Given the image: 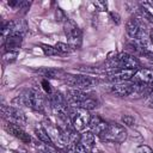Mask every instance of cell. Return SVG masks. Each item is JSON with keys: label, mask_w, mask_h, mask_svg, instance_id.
<instances>
[{"label": "cell", "mask_w": 153, "mask_h": 153, "mask_svg": "<svg viewBox=\"0 0 153 153\" xmlns=\"http://www.w3.org/2000/svg\"><path fill=\"white\" fill-rule=\"evenodd\" d=\"M13 104L18 106H27L36 111H44L47 106V98L36 88H26L13 99Z\"/></svg>", "instance_id": "1"}, {"label": "cell", "mask_w": 153, "mask_h": 153, "mask_svg": "<svg viewBox=\"0 0 153 153\" xmlns=\"http://www.w3.org/2000/svg\"><path fill=\"white\" fill-rule=\"evenodd\" d=\"M106 65L109 68H111V71L112 69H136L137 71L139 67L141 66L137 57L128 53H120L115 57H111L106 62Z\"/></svg>", "instance_id": "2"}, {"label": "cell", "mask_w": 153, "mask_h": 153, "mask_svg": "<svg viewBox=\"0 0 153 153\" xmlns=\"http://www.w3.org/2000/svg\"><path fill=\"white\" fill-rule=\"evenodd\" d=\"M68 115H69V120H71L73 128L76 131H85V129H86V127H88L90 120H91L88 111L85 109L69 106Z\"/></svg>", "instance_id": "3"}, {"label": "cell", "mask_w": 153, "mask_h": 153, "mask_svg": "<svg viewBox=\"0 0 153 153\" xmlns=\"http://www.w3.org/2000/svg\"><path fill=\"white\" fill-rule=\"evenodd\" d=\"M63 30L65 35L68 39V44L72 49H79L82 41V33L79 26L71 19H67L63 23Z\"/></svg>", "instance_id": "4"}, {"label": "cell", "mask_w": 153, "mask_h": 153, "mask_svg": "<svg viewBox=\"0 0 153 153\" xmlns=\"http://www.w3.org/2000/svg\"><path fill=\"white\" fill-rule=\"evenodd\" d=\"M63 80L67 85L72 86V88H78V90L90 88L98 82L96 78L84 75V74H67Z\"/></svg>", "instance_id": "5"}, {"label": "cell", "mask_w": 153, "mask_h": 153, "mask_svg": "<svg viewBox=\"0 0 153 153\" xmlns=\"http://www.w3.org/2000/svg\"><path fill=\"white\" fill-rule=\"evenodd\" d=\"M126 32L128 33V36L134 39V41H139L141 42L146 48V32H145V26L142 25V23L136 19V18H130L128 19V22L126 23ZM148 49V48H147Z\"/></svg>", "instance_id": "6"}, {"label": "cell", "mask_w": 153, "mask_h": 153, "mask_svg": "<svg viewBox=\"0 0 153 153\" xmlns=\"http://www.w3.org/2000/svg\"><path fill=\"white\" fill-rule=\"evenodd\" d=\"M102 139L108 141V142L120 143V142H123L127 139V130L123 126H121L116 122L115 123H109L105 133L102 136Z\"/></svg>", "instance_id": "7"}, {"label": "cell", "mask_w": 153, "mask_h": 153, "mask_svg": "<svg viewBox=\"0 0 153 153\" xmlns=\"http://www.w3.org/2000/svg\"><path fill=\"white\" fill-rule=\"evenodd\" d=\"M2 115L7 122L17 124L19 127H24L27 123L25 112L17 106H2Z\"/></svg>", "instance_id": "8"}, {"label": "cell", "mask_w": 153, "mask_h": 153, "mask_svg": "<svg viewBox=\"0 0 153 153\" xmlns=\"http://www.w3.org/2000/svg\"><path fill=\"white\" fill-rule=\"evenodd\" d=\"M131 79H133L134 84L152 87V85H153V69H149V68L137 69Z\"/></svg>", "instance_id": "9"}, {"label": "cell", "mask_w": 153, "mask_h": 153, "mask_svg": "<svg viewBox=\"0 0 153 153\" xmlns=\"http://www.w3.org/2000/svg\"><path fill=\"white\" fill-rule=\"evenodd\" d=\"M135 73H136V69H112V71H109L106 75L111 81L124 82L127 80H130Z\"/></svg>", "instance_id": "10"}, {"label": "cell", "mask_w": 153, "mask_h": 153, "mask_svg": "<svg viewBox=\"0 0 153 153\" xmlns=\"http://www.w3.org/2000/svg\"><path fill=\"white\" fill-rule=\"evenodd\" d=\"M4 128L8 134L19 139L22 142H24V143H30L31 142V136L22 127L17 126V124H13V123H10V122H6V124H4Z\"/></svg>", "instance_id": "11"}, {"label": "cell", "mask_w": 153, "mask_h": 153, "mask_svg": "<svg viewBox=\"0 0 153 153\" xmlns=\"http://www.w3.org/2000/svg\"><path fill=\"white\" fill-rule=\"evenodd\" d=\"M136 90V84L129 82H115L111 86V92L118 97H127L134 93Z\"/></svg>", "instance_id": "12"}, {"label": "cell", "mask_w": 153, "mask_h": 153, "mask_svg": "<svg viewBox=\"0 0 153 153\" xmlns=\"http://www.w3.org/2000/svg\"><path fill=\"white\" fill-rule=\"evenodd\" d=\"M108 124H109V123H106L100 116H98V115H93V116H91L88 127H90L91 131H92L94 135L102 137L103 134L105 133L106 128H108Z\"/></svg>", "instance_id": "13"}, {"label": "cell", "mask_w": 153, "mask_h": 153, "mask_svg": "<svg viewBox=\"0 0 153 153\" xmlns=\"http://www.w3.org/2000/svg\"><path fill=\"white\" fill-rule=\"evenodd\" d=\"M23 37L18 35H10L4 41V48L5 51H19V48L22 45Z\"/></svg>", "instance_id": "14"}, {"label": "cell", "mask_w": 153, "mask_h": 153, "mask_svg": "<svg viewBox=\"0 0 153 153\" xmlns=\"http://www.w3.org/2000/svg\"><path fill=\"white\" fill-rule=\"evenodd\" d=\"M38 74H41L42 76L44 78H48V79H65V76L67 74H65L63 71L61 69H57V68H41V69H37L36 71Z\"/></svg>", "instance_id": "15"}, {"label": "cell", "mask_w": 153, "mask_h": 153, "mask_svg": "<svg viewBox=\"0 0 153 153\" xmlns=\"http://www.w3.org/2000/svg\"><path fill=\"white\" fill-rule=\"evenodd\" d=\"M11 35H18L24 37L27 30V24L24 19H18V20H11Z\"/></svg>", "instance_id": "16"}, {"label": "cell", "mask_w": 153, "mask_h": 153, "mask_svg": "<svg viewBox=\"0 0 153 153\" xmlns=\"http://www.w3.org/2000/svg\"><path fill=\"white\" fill-rule=\"evenodd\" d=\"M35 134H36V137H37L41 142H43V143H45V145L54 146L53 140L50 139L49 134L47 133V130L44 129L43 126H42V127H36V128H35Z\"/></svg>", "instance_id": "17"}, {"label": "cell", "mask_w": 153, "mask_h": 153, "mask_svg": "<svg viewBox=\"0 0 153 153\" xmlns=\"http://www.w3.org/2000/svg\"><path fill=\"white\" fill-rule=\"evenodd\" d=\"M79 142L82 143L84 146H86L87 148H92L94 146V134L90 130V131H82L80 137H79Z\"/></svg>", "instance_id": "18"}, {"label": "cell", "mask_w": 153, "mask_h": 153, "mask_svg": "<svg viewBox=\"0 0 153 153\" xmlns=\"http://www.w3.org/2000/svg\"><path fill=\"white\" fill-rule=\"evenodd\" d=\"M38 153H62V152L59 151V149H56L54 146L45 145V143L41 142L38 145Z\"/></svg>", "instance_id": "19"}, {"label": "cell", "mask_w": 153, "mask_h": 153, "mask_svg": "<svg viewBox=\"0 0 153 153\" xmlns=\"http://www.w3.org/2000/svg\"><path fill=\"white\" fill-rule=\"evenodd\" d=\"M54 47H55V49H56V51L59 54H67V53H69L72 50V48L69 47V44L63 43V42H57Z\"/></svg>", "instance_id": "20"}, {"label": "cell", "mask_w": 153, "mask_h": 153, "mask_svg": "<svg viewBox=\"0 0 153 153\" xmlns=\"http://www.w3.org/2000/svg\"><path fill=\"white\" fill-rule=\"evenodd\" d=\"M41 49L44 53V55H47V56H54V55H57L59 54L56 51L55 47H51L49 44H41Z\"/></svg>", "instance_id": "21"}, {"label": "cell", "mask_w": 153, "mask_h": 153, "mask_svg": "<svg viewBox=\"0 0 153 153\" xmlns=\"http://www.w3.org/2000/svg\"><path fill=\"white\" fill-rule=\"evenodd\" d=\"M18 53H19V51H5L2 59H4L5 62H13V61L17 59Z\"/></svg>", "instance_id": "22"}, {"label": "cell", "mask_w": 153, "mask_h": 153, "mask_svg": "<svg viewBox=\"0 0 153 153\" xmlns=\"http://www.w3.org/2000/svg\"><path fill=\"white\" fill-rule=\"evenodd\" d=\"M73 148H74V152H75V153H90L88 148H87L86 146H84L82 143H80V142L75 143V145L73 146Z\"/></svg>", "instance_id": "23"}, {"label": "cell", "mask_w": 153, "mask_h": 153, "mask_svg": "<svg viewBox=\"0 0 153 153\" xmlns=\"http://www.w3.org/2000/svg\"><path fill=\"white\" fill-rule=\"evenodd\" d=\"M93 5H94L96 10L99 11V12H104V11L108 10V4L105 1H94Z\"/></svg>", "instance_id": "24"}, {"label": "cell", "mask_w": 153, "mask_h": 153, "mask_svg": "<svg viewBox=\"0 0 153 153\" xmlns=\"http://www.w3.org/2000/svg\"><path fill=\"white\" fill-rule=\"evenodd\" d=\"M122 122L124 124H127V126H133L135 123V118L133 116H130V115H123L122 116Z\"/></svg>", "instance_id": "25"}, {"label": "cell", "mask_w": 153, "mask_h": 153, "mask_svg": "<svg viewBox=\"0 0 153 153\" xmlns=\"http://www.w3.org/2000/svg\"><path fill=\"white\" fill-rule=\"evenodd\" d=\"M55 16H56V20H59V22H63L65 23L67 20V18H66V16H65V13H63V11L61 8H56Z\"/></svg>", "instance_id": "26"}, {"label": "cell", "mask_w": 153, "mask_h": 153, "mask_svg": "<svg viewBox=\"0 0 153 153\" xmlns=\"http://www.w3.org/2000/svg\"><path fill=\"white\" fill-rule=\"evenodd\" d=\"M136 153H153V149L147 145H141L136 148Z\"/></svg>", "instance_id": "27"}, {"label": "cell", "mask_w": 153, "mask_h": 153, "mask_svg": "<svg viewBox=\"0 0 153 153\" xmlns=\"http://www.w3.org/2000/svg\"><path fill=\"white\" fill-rule=\"evenodd\" d=\"M42 86H43V90H44L48 94H51V93H53V92H51L50 84H49V81H48L47 79H43V80H42Z\"/></svg>", "instance_id": "28"}, {"label": "cell", "mask_w": 153, "mask_h": 153, "mask_svg": "<svg viewBox=\"0 0 153 153\" xmlns=\"http://www.w3.org/2000/svg\"><path fill=\"white\" fill-rule=\"evenodd\" d=\"M110 18H111V20H112L115 24H120V23H121V17H120L118 13H116V12H110Z\"/></svg>", "instance_id": "29"}, {"label": "cell", "mask_w": 153, "mask_h": 153, "mask_svg": "<svg viewBox=\"0 0 153 153\" xmlns=\"http://www.w3.org/2000/svg\"><path fill=\"white\" fill-rule=\"evenodd\" d=\"M142 14L146 17V19H148L151 23H153V14L151 12H148L146 8H142Z\"/></svg>", "instance_id": "30"}, {"label": "cell", "mask_w": 153, "mask_h": 153, "mask_svg": "<svg viewBox=\"0 0 153 153\" xmlns=\"http://www.w3.org/2000/svg\"><path fill=\"white\" fill-rule=\"evenodd\" d=\"M143 55H145L147 59H149V60H153V51H151V50H146V51L143 53Z\"/></svg>", "instance_id": "31"}, {"label": "cell", "mask_w": 153, "mask_h": 153, "mask_svg": "<svg viewBox=\"0 0 153 153\" xmlns=\"http://www.w3.org/2000/svg\"><path fill=\"white\" fill-rule=\"evenodd\" d=\"M148 104H149L151 106H153V90L148 93Z\"/></svg>", "instance_id": "32"}, {"label": "cell", "mask_w": 153, "mask_h": 153, "mask_svg": "<svg viewBox=\"0 0 153 153\" xmlns=\"http://www.w3.org/2000/svg\"><path fill=\"white\" fill-rule=\"evenodd\" d=\"M149 39H151V42H152V44H153V30L149 31Z\"/></svg>", "instance_id": "33"}]
</instances>
